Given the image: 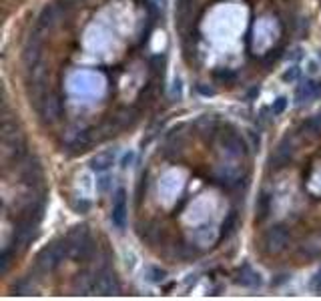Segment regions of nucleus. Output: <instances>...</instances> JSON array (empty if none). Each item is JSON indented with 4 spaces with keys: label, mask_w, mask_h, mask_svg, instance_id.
<instances>
[{
    "label": "nucleus",
    "mask_w": 321,
    "mask_h": 301,
    "mask_svg": "<svg viewBox=\"0 0 321 301\" xmlns=\"http://www.w3.org/2000/svg\"><path fill=\"white\" fill-rule=\"evenodd\" d=\"M127 221V191L119 189L113 201V223L117 229H123Z\"/></svg>",
    "instance_id": "obj_1"
},
{
    "label": "nucleus",
    "mask_w": 321,
    "mask_h": 301,
    "mask_svg": "<svg viewBox=\"0 0 321 301\" xmlns=\"http://www.w3.org/2000/svg\"><path fill=\"white\" fill-rule=\"evenodd\" d=\"M113 161H115L113 153H111V150H105V153H99V155L93 159L91 167H93V171H99V173H103V171H107V169L113 165Z\"/></svg>",
    "instance_id": "obj_2"
},
{
    "label": "nucleus",
    "mask_w": 321,
    "mask_h": 301,
    "mask_svg": "<svg viewBox=\"0 0 321 301\" xmlns=\"http://www.w3.org/2000/svg\"><path fill=\"white\" fill-rule=\"evenodd\" d=\"M317 93H321V81H307L305 87H301V91H299V101H307V99L315 97Z\"/></svg>",
    "instance_id": "obj_3"
},
{
    "label": "nucleus",
    "mask_w": 321,
    "mask_h": 301,
    "mask_svg": "<svg viewBox=\"0 0 321 301\" xmlns=\"http://www.w3.org/2000/svg\"><path fill=\"white\" fill-rule=\"evenodd\" d=\"M285 107H287V99H285V97H279V99L273 103L271 111H273V115H281V113L285 111Z\"/></svg>",
    "instance_id": "obj_4"
},
{
    "label": "nucleus",
    "mask_w": 321,
    "mask_h": 301,
    "mask_svg": "<svg viewBox=\"0 0 321 301\" xmlns=\"http://www.w3.org/2000/svg\"><path fill=\"white\" fill-rule=\"evenodd\" d=\"M297 77H299V68L293 66V68H289V70L283 74V81H285V83H293V81H297Z\"/></svg>",
    "instance_id": "obj_5"
},
{
    "label": "nucleus",
    "mask_w": 321,
    "mask_h": 301,
    "mask_svg": "<svg viewBox=\"0 0 321 301\" xmlns=\"http://www.w3.org/2000/svg\"><path fill=\"white\" fill-rule=\"evenodd\" d=\"M109 185H111V179H109V177H103V179H99V191H101V193H107Z\"/></svg>",
    "instance_id": "obj_6"
},
{
    "label": "nucleus",
    "mask_w": 321,
    "mask_h": 301,
    "mask_svg": "<svg viewBox=\"0 0 321 301\" xmlns=\"http://www.w3.org/2000/svg\"><path fill=\"white\" fill-rule=\"evenodd\" d=\"M133 157H135L133 153H129V155H125V161H123V167H129V165L133 163Z\"/></svg>",
    "instance_id": "obj_7"
}]
</instances>
